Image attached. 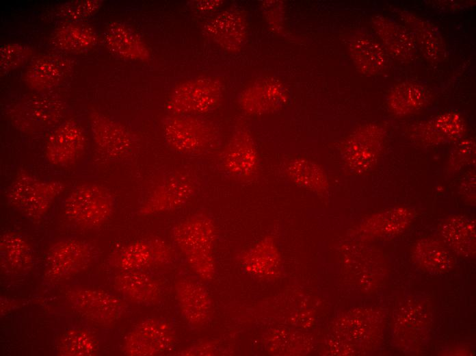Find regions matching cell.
I'll list each match as a JSON object with an SVG mask.
<instances>
[{
    "label": "cell",
    "mask_w": 476,
    "mask_h": 356,
    "mask_svg": "<svg viewBox=\"0 0 476 356\" xmlns=\"http://www.w3.org/2000/svg\"><path fill=\"white\" fill-rule=\"evenodd\" d=\"M175 292L181 316L187 326L192 330L202 328L211 310V301L203 284L194 278H180Z\"/></svg>",
    "instance_id": "cell-15"
},
{
    "label": "cell",
    "mask_w": 476,
    "mask_h": 356,
    "mask_svg": "<svg viewBox=\"0 0 476 356\" xmlns=\"http://www.w3.org/2000/svg\"><path fill=\"white\" fill-rule=\"evenodd\" d=\"M67 68V62L61 57L42 55L36 58L29 66L25 75V81L32 89L47 90L62 81Z\"/></svg>",
    "instance_id": "cell-24"
},
{
    "label": "cell",
    "mask_w": 476,
    "mask_h": 356,
    "mask_svg": "<svg viewBox=\"0 0 476 356\" xmlns=\"http://www.w3.org/2000/svg\"><path fill=\"white\" fill-rule=\"evenodd\" d=\"M465 131L464 118L458 113L449 111L419 123L411 134L419 143L433 146L457 142Z\"/></svg>",
    "instance_id": "cell-20"
},
{
    "label": "cell",
    "mask_w": 476,
    "mask_h": 356,
    "mask_svg": "<svg viewBox=\"0 0 476 356\" xmlns=\"http://www.w3.org/2000/svg\"><path fill=\"white\" fill-rule=\"evenodd\" d=\"M162 134L169 148L187 155L209 153L220 142L216 126L200 115L168 114L162 120Z\"/></svg>",
    "instance_id": "cell-2"
},
{
    "label": "cell",
    "mask_w": 476,
    "mask_h": 356,
    "mask_svg": "<svg viewBox=\"0 0 476 356\" xmlns=\"http://www.w3.org/2000/svg\"><path fill=\"white\" fill-rule=\"evenodd\" d=\"M349 52L355 67L366 75L381 73L387 64V55L381 45L370 35L357 34L349 41Z\"/></svg>",
    "instance_id": "cell-22"
},
{
    "label": "cell",
    "mask_w": 476,
    "mask_h": 356,
    "mask_svg": "<svg viewBox=\"0 0 476 356\" xmlns=\"http://www.w3.org/2000/svg\"><path fill=\"white\" fill-rule=\"evenodd\" d=\"M414 255L419 264L434 272L446 270L451 262L449 251L440 242L433 239L419 242L414 249Z\"/></svg>",
    "instance_id": "cell-33"
},
{
    "label": "cell",
    "mask_w": 476,
    "mask_h": 356,
    "mask_svg": "<svg viewBox=\"0 0 476 356\" xmlns=\"http://www.w3.org/2000/svg\"><path fill=\"white\" fill-rule=\"evenodd\" d=\"M101 3L98 0L70 1L59 6L55 14L66 22H79L96 13Z\"/></svg>",
    "instance_id": "cell-34"
},
{
    "label": "cell",
    "mask_w": 476,
    "mask_h": 356,
    "mask_svg": "<svg viewBox=\"0 0 476 356\" xmlns=\"http://www.w3.org/2000/svg\"><path fill=\"white\" fill-rule=\"evenodd\" d=\"M85 147V135L83 127L76 120L63 123L49 135L45 155L49 162L57 166H68L83 154Z\"/></svg>",
    "instance_id": "cell-14"
},
{
    "label": "cell",
    "mask_w": 476,
    "mask_h": 356,
    "mask_svg": "<svg viewBox=\"0 0 476 356\" xmlns=\"http://www.w3.org/2000/svg\"><path fill=\"white\" fill-rule=\"evenodd\" d=\"M207 36L224 50L239 51L248 36L245 13L238 8L224 10L209 20L204 27Z\"/></svg>",
    "instance_id": "cell-16"
},
{
    "label": "cell",
    "mask_w": 476,
    "mask_h": 356,
    "mask_svg": "<svg viewBox=\"0 0 476 356\" xmlns=\"http://www.w3.org/2000/svg\"><path fill=\"white\" fill-rule=\"evenodd\" d=\"M57 353L64 356H90L98 353V344L88 329L75 327L66 330L59 338Z\"/></svg>",
    "instance_id": "cell-31"
},
{
    "label": "cell",
    "mask_w": 476,
    "mask_h": 356,
    "mask_svg": "<svg viewBox=\"0 0 476 356\" xmlns=\"http://www.w3.org/2000/svg\"><path fill=\"white\" fill-rule=\"evenodd\" d=\"M113 286L126 300L142 305H153L162 297L163 285L150 271H120L113 279Z\"/></svg>",
    "instance_id": "cell-17"
},
{
    "label": "cell",
    "mask_w": 476,
    "mask_h": 356,
    "mask_svg": "<svg viewBox=\"0 0 476 356\" xmlns=\"http://www.w3.org/2000/svg\"><path fill=\"white\" fill-rule=\"evenodd\" d=\"M402 20L410 27L416 42H418L425 56L433 60H438L442 53L441 37L436 27L430 23L410 13L402 12Z\"/></svg>",
    "instance_id": "cell-29"
},
{
    "label": "cell",
    "mask_w": 476,
    "mask_h": 356,
    "mask_svg": "<svg viewBox=\"0 0 476 356\" xmlns=\"http://www.w3.org/2000/svg\"><path fill=\"white\" fill-rule=\"evenodd\" d=\"M96 42L95 31L80 22H66L55 31L51 38V42L55 47L72 53L86 51Z\"/></svg>",
    "instance_id": "cell-27"
},
{
    "label": "cell",
    "mask_w": 476,
    "mask_h": 356,
    "mask_svg": "<svg viewBox=\"0 0 476 356\" xmlns=\"http://www.w3.org/2000/svg\"><path fill=\"white\" fill-rule=\"evenodd\" d=\"M176 330L166 318H147L133 327L125 337L123 352L131 356L161 355L175 344Z\"/></svg>",
    "instance_id": "cell-10"
},
{
    "label": "cell",
    "mask_w": 476,
    "mask_h": 356,
    "mask_svg": "<svg viewBox=\"0 0 476 356\" xmlns=\"http://www.w3.org/2000/svg\"><path fill=\"white\" fill-rule=\"evenodd\" d=\"M31 49L24 44L10 43L0 49V71L5 74L25 64L32 55Z\"/></svg>",
    "instance_id": "cell-35"
},
{
    "label": "cell",
    "mask_w": 476,
    "mask_h": 356,
    "mask_svg": "<svg viewBox=\"0 0 476 356\" xmlns=\"http://www.w3.org/2000/svg\"><path fill=\"white\" fill-rule=\"evenodd\" d=\"M426 97V91L422 86L414 82H403L391 90L387 103L395 114L407 115L421 109Z\"/></svg>",
    "instance_id": "cell-30"
},
{
    "label": "cell",
    "mask_w": 476,
    "mask_h": 356,
    "mask_svg": "<svg viewBox=\"0 0 476 356\" xmlns=\"http://www.w3.org/2000/svg\"><path fill=\"white\" fill-rule=\"evenodd\" d=\"M285 172L296 186L307 190L323 193L328 189V176L323 168L308 159L298 157L285 163Z\"/></svg>",
    "instance_id": "cell-25"
},
{
    "label": "cell",
    "mask_w": 476,
    "mask_h": 356,
    "mask_svg": "<svg viewBox=\"0 0 476 356\" xmlns=\"http://www.w3.org/2000/svg\"><path fill=\"white\" fill-rule=\"evenodd\" d=\"M116 207L115 199L105 187L85 183L75 188L65 198L64 214L74 224L95 229L106 222Z\"/></svg>",
    "instance_id": "cell-4"
},
{
    "label": "cell",
    "mask_w": 476,
    "mask_h": 356,
    "mask_svg": "<svg viewBox=\"0 0 476 356\" xmlns=\"http://www.w3.org/2000/svg\"><path fill=\"white\" fill-rule=\"evenodd\" d=\"M64 190L59 181L44 180L28 173L18 175L9 187L11 205L31 220L42 218Z\"/></svg>",
    "instance_id": "cell-5"
},
{
    "label": "cell",
    "mask_w": 476,
    "mask_h": 356,
    "mask_svg": "<svg viewBox=\"0 0 476 356\" xmlns=\"http://www.w3.org/2000/svg\"><path fill=\"white\" fill-rule=\"evenodd\" d=\"M371 24L386 51L392 56L402 61H409L414 58L416 43L406 27L382 16L372 18Z\"/></svg>",
    "instance_id": "cell-21"
},
{
    "label": "cell",
    "mask_w": 476,
    "mask_h": 356,
    "mask_svg": "<svg viewBox=\"0 0 476 356\" xmlns=\"http://www.w3.org/2000/svg\"><path fill=\"white\" fill-rule=\"evenodd\" d=\"M200 188V179L192 171L168 170L148 191L138 212L149 216L178 209L196 196Z\"/></svg>",
    "instance_id": "cell-3"
},
{
    "label": "cell",
    "mask_w": 476,
    "mask_h": 356,
    "mask_svg": "<svg viewBox=\"0 0 476 356\" xmlns=\"http://www.w3.org/2000/svg\"><path fill=\"white\" fill-rule=\"evenodd\" d=\"M70 305L88 320L101 325L118 320L127 309L116 296L101 290L79 288L68 293Z\"/></svg>",
    "instance_id": "cell-12"
},
{
    "label": "cell",
    "mask_w": 476,
    "mask_h": 356,
    "mask_svg": "<svg viewBox=\"0 0 476 356\" xmlns=\"http://www.w3.org/2000/svg\"><path fill=\"white\" fill-rule=\"evenodd\" d=\"M103 37L107 49L119 57L133 60H145L149 57L147 46L140 36L124 23L108 24Z\"/></svg>",
    "instance_id": "cell-23"
},
{
    "label": "cell",
    "mask_w": 476,
    "mask_h": 356,
    "mask_svg": "<svg viewBox=\"0 0 476 356\" xmlns=\"http://www.w3.org/2000/svg\"><path fill=\"white\" fill-rule=\"evenodd\" d=\"M94 257L88 243L74 239L58 241L47 253L44 277L53 283L68 279L87 268Z\"/></svg>",
    "instance_id": "cell-11"
},
{
    "label": "cell",
    "mask_w": 476,
    "mask_h": 356,
    "mask_svg": "<svg viewBox=\"0 0 476 356\" xmlns=\"http://www.w3.org/2000/svg\"><path fill=\"white\" fill-rule=\"evenodd\" d=\"M1 266L9 273L25 270L31 264V253L29 245L21 235L8 232L0 240Z\"/></svg>",
    "instance_id": "cell-28"
},
{
    "label": "cell",
    "mask_w": 476,
    "mask_h": 356,
    "mask_svg": "<svg viewBox=\"0 0 476 356\" xmlns=\"http://www.w3.org/2000/svg\"><path fill=\"white\" fill-rule=\"evenodd\" d=\"M174 250L163 239L144 238L130 242L113 253L109 264L120 271L145 270L170 264Z\"/></svg>",
    "instance_id": "cell-8"
},
{
    "label": "cell",
    "mask_w": 476,
    "mask_h": 356,
    "mask_svg": "<svg viewBox=\"0 0 476 356\" xmlns=\"http://www.w3.org/2000/svg\"><path fill=\"white\" fill-rule=\"evenodd\" d=\"M222 4V1H199L195 3V8L200 12H208L217 10Z\"/></svg>",
    "instance_id": "cell-38"
},
{
    "label": "cell",
    "mask_w": 476,
    "mask_h": 356,
    "mask_svg": "<svg viewBox=\"0 0 476 356\" xmlns=\"http://www.w3.org/2000/svg\"><path fill=\"white\" fill-rule=\"evenodd\" d=\"M383 128L363 125L348 136L341 144V155L347 168L357 175L370 171L377 164L384 147Z\"/></svg>",
    "instance_id": "cell-9"
},
{
    "label": "cell",
    "mask_w": 476,
    "mask_h": 356,
    "mask_svg": "<svg viewBox=\"0 0 476 356\" xmlns=\"http://www.w3.org/2000/svg\"><path fill=\"white\" fill-rule=\"evenodd\" d=\"M475 156V144L472 140L460 142L453 150L449 160V166L452 170H458L473 164Z\"/></svg>",
    "instance_id": "cell-36"
},
{
    "label": "cell",
    "mask_w": 476,
    "mask_h": 356,
    "mask_svg": "<svg viewBox=\"0 0 476 356\" xmlns=\"http://www.w3.org/2000/svg\"><path fill=\"white\" fill-rule=\"evenodd\" d=\"M223 95L221 81L213 77H196L177 86L166 103L169 114L203 116L213 111Z\"/></svg>",
    "instance_id": "cell-6"
},
{
    "label": "cell",
    "mask_w": 476,
    "mask_h": 356,
    "mask_svg": "<svg viewBox=\"0 0 476 356\" xmlns=\"http://www.w3.org/2000/svg\"><path fill=\"white\" fill-rule=\"evenodd\" d=\"M218 168L224 176L237 181H250L256 177L260 169L259 155L247 129H235L220 154Z\"/></svg>",
    "instance_id": "cell-7"
},
{
    "label": "cell",
    "mask_w": 476,
    "mask_h": 356,
    "mask_svg": "<svg viewBox=\"0 0 476 356\" xmlns=\"http://www.w3.org/2000/svg\"><path fill=\"white\" fill-rule=\"evenodd\" d=\"M12 113L22 128L40 131L58 123L64 113V107L57 99L37 96L21 102Z\"/></svg>",
    "instance_id": "cell-18"
},
{
    "label": "cell",
    "mask_w": 476,
    "mask_h": 356,
    "mask_svg": "<svg viewBox=\"0 0 476 356\" xmlns=\"http://www.w3.org/2000/svg\"><path fill=\"white\" fill-rule=\"evenodd\" d=\"M172 233L174 242L196 275L203 281L212 279L215 240L212 218L205 212L194 213L176 223Z\"/></svg>",
    "instance_id": "cell-1"
},
{
    "label": "cell",
    "mask_w": 476,
    "mask_h": 356,
    "mask_svg": "<svg viewBox=\"0 0 476 356\" xmlns=\"http://www.w3.org/2000/svg\"><path fill=\"white\" fill-rule=\"evenodd\" d=\"M288 99V90L280 79L264 77L242 90L239 104L246 114L261 116L280 110Z\"/></svg>",
    "instance_id": "cell-13"
},
{
    "label": "cell",
    "mask_w": 476,
    "mask_h": 356,
    "mask_svg": "<svg viewBox=\"0 0 476 356\" xmlns=\"http://www.w3.org/2000/svg\"><path fill=\"white\" fill-rule=\"evenodd\" d=\"M261 9L269 28L276 33L282 29L285 3L282 1H264L261 3Z\"/></svg>",
    "instance_id": "cell-37"
},
{
    "label": "cell",
    "mask_w": 476,
    "mask_h": 356,
    "mask_svg": "<svg viewBox=\"0 0 476 356\" xmlns=\"http://www.w3.org/2000/svg\"><path fill=\"white\" fill-rule=\"evenodd\" d=\"M411 217L408 209L395 208L373 216L362 229L365 233L370 236L393 235L403 231L410 222Z\"/></svg>",
    "instance_id": "cell-32"
},
{
    "label": "cell",
    "mask_w": 476,
    "mask_h": 356,
    "mask_svg": "<svg viewBox=\"0 0 476 356\" xmlns=\"http://www.w3.org/2000/svg\"><path fill=\"white\" fill-rule=\"evenodd\" d=\"M475 222L463 216H453L445 220L441 235L453 251L464 255L475 253Z\"/></svg>",
    "instance_id": "cell-26"
},
{
    "label": "cell",
    "mask_w": 476,
    "mask_h": 356,
    "mask_svg": "<svg viewBox=\"0 0 476 356\" xmlns=\"http://www.w3.org/2000/svg\"><path fill=\"white\" fill-rule=\"evenodd\" d=\"M94 141L101 153L110 160L128 156L133 147L131 134L117 121L102 114H94L91 120Z\"/></svg>",
    "instance_id": "cell-19"
}]
</instances>
